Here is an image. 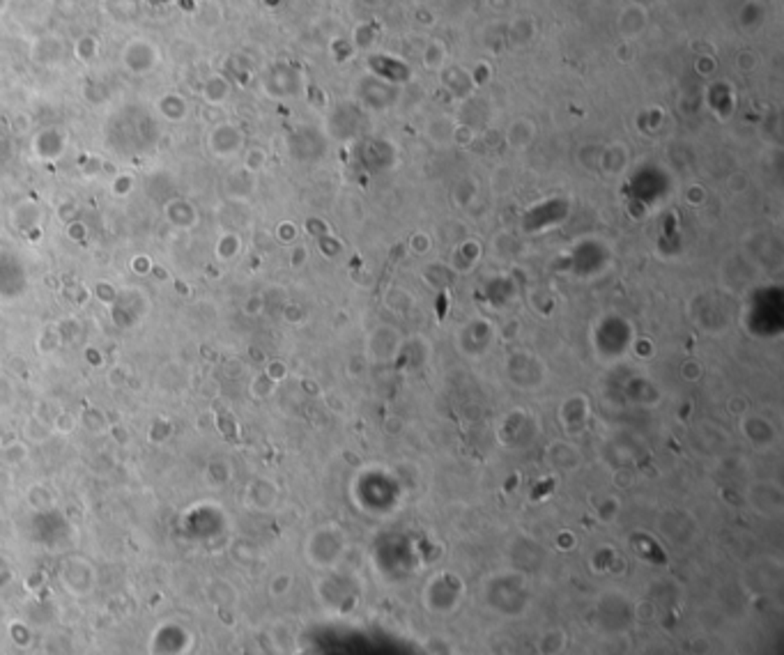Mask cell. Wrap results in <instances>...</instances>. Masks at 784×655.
<instances>
[{
	"label": "cell",
	"mask_w": 784,
	"mask_h": 655,
	"mask_svg": "<svg viewBox=\"0 0 784 655\" xmlns=\"http://www.w3.org/2000/svg\"><path fill=\"white\" fill-rule=\"evenodd\" d=\"M566 646V635L561 630L545 632L543 642H540V653L543 655H559Z\"/></svg>",
	"instance_id": "cell-2"
},
{
	"label": "cell",
	"mask_w": 784,
	"mask_h": 655,
	"mask_svg": "<svg viewBox=\"0 0 784 655\" xmlns=\"http://www.w3.org/2000/svg\"><path fill=\"white\" fill-rule=\"evenodd\" d=\"M26 655H48V653H46V651H42V649H39V651H28Z\"/></svg>",
	"instance_id": "cell-6"
},
{
	"label": "cell",
	"mask_w": 784,
	"mask_h": 655,
	"mask_svg": "<svg viewBox=\"0 0 784 655\" xmlns=\"http://www.w3.org/2000/svg\"><path fill=\"white\" fill-rule=\"evenodd\" d=\"M709 651H711V642H709V637L700 635V637L690 639V653H695V655H706Z\"/></svg>",
	"instance_id": "cell-4"
},
{
	"label": "cell",
	"mask_w": 784,
	"mask_h": 655,
	"mask_svg": "<svg viewBox=\"0 0 784 655\" xmlns=\"http://www.w3.org/2000/svg\"><path fill=\"white\" fill-rule=\"evenodd\" d=\"M290 587H292V575L279 573V575H274L272 582H269V593H272L274 598H283V596H288Z\"/></svg>",
	"instance_id": "cell-3"
},
{
	"label": "cell",
	"mask_w": 784,
	"mask_h": 655,
	"mask_svg": "<svg viewBox=\"0 0 784 655\" xmlns=\"http://www.w3.org/2000/svg\"><path fill=\"white\" fill-rule=\"evenodd\" d=\"M635 616L639 618V621H651V618L655 616V607L651 602H639L635 607Z\"/></svg>",
	"instance_id": "cell-5"
},
{
	"label": "cell",
	"mask_w": 784,
	"mask_h": 655,
	"mask_svg": "<svg viewBox=\"0 0 784 655\" xmlns=\"http://www.w3.org/2000/svg\"><path fill=\"white\" fill-rule=\"evenodd\" d=\"M60 580H62V587H65L74 598H85L92 589H95V573H92V568L85 564V561H81V571L78 573H76L74 559L67 561V564L62 566Z\"/></svg>",
	"instance_id": "cell-1"
}]
</instances>
